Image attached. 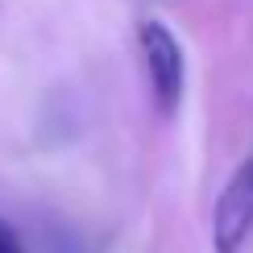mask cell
Instances as JSON below:
<instances>
[{
    "instance_id": "6da1fadb",
    "label": "cell",
    "mask_w": 253,
    "mask_h": 253,
    "mask_svg": "<svg viewBox=\"0 0 253 253\" xmlns=\"http://www.w3.org/2000/svg\"><path fill=\"white\" fill-rule=\"evenodd\" d=\"M253 233V154L237 166L228 187L216 199L212 212V245L216 253H237Z\"/></svg>"
},
{
    "instance_id": "7a4b0ae2",
    "label": "cell",
    "mask_w": 253,
    "mask_h": 253,
    "mask_svg": "<svg viewBox=\"0 0 253 253\" xmlns=\"http://www.w3.org/2000/svg\"><path fill=\"white\" fill-rule=\"evenodd\" d=\"M141 54H145V71H150L158 108L174 112L178 96H183V50L162 21H141Z\"/></svg>"
},
{
    "instance_id": "3957f363",
    "label": "cell",
    "mask_w": 253,
    "mask_h": 253,
    "mask_svg": "<svg viewBox=\"0 0 253 253\" xmlns=\"http://www.w3.org/2000/svg\"><path fill=\"white\" fill-rule=\"evenodd\" d=\"M0 253H25V245H21V237L13 233L8 220H0Z\"/></svg>"
}]
</instances>
